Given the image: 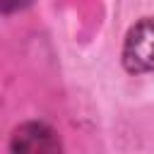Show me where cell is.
I'll return each mask as SVG.
<instances>
[{
    "label": "cell",
    "mask_w": 154,
    "mask_h": 154,
    "mask_svg": "<svg viewBox=\"0 0 154 154\" xmlns=\"http://www.w3.org/2000/svg\"><path fill=\"white\" fill-rule=\"evenodd\" d=\"M10 154H63V144L46 123H24L12 132Z\"/></svg>",
    "instance_id": "7a4b0ae2"
},
{
    "label": "cell",
    "mask_w": 154,
    "mask_h": 154,
    "mask_svg": "<svg viewBox=\"0 0 154 154\" xmlns=\"http://www.w3.org/2000/svg\"><path fill=\"white\" fill-rule=\"evenodd\" d=\"M123 65L128 72H154V17L140 19L125 36Z\"/></svg>",
    "instance_id": "6da1fadb"
},
{
    "label": "cell",
    "mask_w": 154,
    "mask_h": 154,
    "mask_svg": "<svg viewBox=\"0 0 154 154\" xmlns=\"http://www.w3.org/2000/svg\"><path fill=\"white\" fill-rule=\"evenodd\" d=\"M31 0H0V7H2V12H14V10H22V7H26Z\"/></svg>",
    "instance_id": "3957f363"
}]
</instances>
